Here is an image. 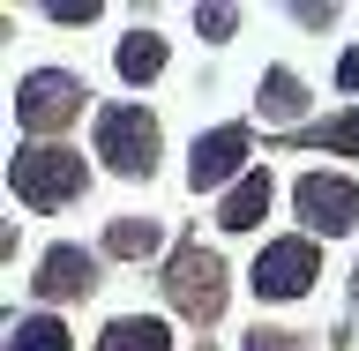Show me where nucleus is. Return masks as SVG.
I'll return each instance as SVG.
<instances>
[{
  "label": "nucleus",
  "instance_id": "f257e3e1",
  "mask_svg": "<svg viewBox=\"0 0 359 351\" xmlns=\"http://www.w3.org/2000/svg\"><path fill=\"white\" fill-rule=\"evenodd\" d=\"M8 187L30 209H60L67 195H83V157L75 150H15L8 157Z\"/></svg>",
  "mask_w": 359,
  "mask_h": 351
},
{
  "label": "nucleus",
  "instance_id": "f03ea898",
  "mask_svg": "<svg viewBox=\"0 0 359 351\" xmlns=\"http://www.w3.org/2000/svg\"><path fill=\"white\" fill-rule=\"evenodd\" d=\"M165 291H172V307L187 314V322H217L224 314V262L210 254V247H180L172 254V277H165Z\"/></svg>",
  "mask_w": 359,
  "mask_h": 351
},
{
  "label": "nucleus",
  "instance_id": "7ed1b4c3",
  "mask_svg": "<svg viewBox=\"0 0 359 351\" xmlns=\"http://www.w3.org/2000/svg\"><path fill=\"white\" fill-rule=\"evenodd\" d=\"M97 157H105L112 172H150L157 120L142 105H105V112H97Z\"/></svg>",
  "mask_w": 359,
  "mask_h": 351
},
{
  "label": "nucleus",
  "instance_id": "20e7f679",
  "mask_svg": "<svg viewBox=\"0 0 359 351\" xmlns=\"http://www.w3.org/2000/svg\"><path fill=\"white\" fill-rule=\"evenodd\" d=\"M75 112H83V83H75V75H53V67H45V75H22V83H15V120L30 135L67 128Z\"/></svg>",
  "mask_w": 359,
  "mask_h": 351
},
{
  "label": "nucleus",
  "instance_id": "39448f33",
  "mask_svg": "<svg viewBox=\"0 0 359 351\" xmlns=\"http://www.w3.org/2000/svg\"><path fill=\"white\" fill-rule=\"evenodd\" d=\"M314 277H322L314 240H277V247H262V262H255V291H262V299H299Z\"/></svg>",
  "mask_w": 359,
  "mask_h": 351
},
{
  "label": "nucleus",
  "instance_id": "423d86ee",
  "mask_svg": "<svg viewBox=\"0 0 359 351\" xmlns=\"http://www.w3.org/2000/svg\"><path fill=\"white\" fill-rule=\"evenodd\" d=\"M292 202H299V217H307L314 232H352L359 224V187L337 179V172H307L292 187Z\"/></svg>",
  "mask_w": 359,
  "mask_h": 351
},
{
  "label": "nucleus",
  "instance_id": "0eeeda50",
  "mask_svg": "<svg viewBox=\"0 0 359 351\" xmlns=\"http://www.w3.org/2000/svg\"><path fill=\"white\" fill-rule=\"evenodd\" d=\"M247 165V128H217L195 142V165H187V179L195 187H224V179Z\"/></svg>",
  "mask_w": 359,
  "mask_h": 351
},
{
  "label": "nucleus",
  "instance_id": "6e6552de",
  "mask_svg": "<svg viewBox=\"0 0 359 351\" xmlns=\"http://www.w3.org/2000/svg\"><path fill=\"white\" fill-rule=\"evenodd\" d=\"M90 284H97V269H90L83 247H53L38 262V291L45 299H75V291H90Z\"/></svg>",
  "mask_w": 359,
  "mask_h": 351
},
{
  "label": "nucleus",
  "instance_id": "1a4fd4ad",
  "mask_svg": "<svg viewBox=\"0 0 359 351\" xmlns=\"http://www.w3.org/2000/svg\"><path fill=\"white\" fill-rule=\"evenodd\" d=\"M269 217V172H247L232 195H224V209H217V224L224 232H255V224Z\"/></svg>",
  "mask_w": 359,
  "mask_h": 351
},
{
  "label": "nucleus",
  "instance_id": "9d476101",
  "mask_svg": "<svg viewBox=\"0 0 359 351\" xmlns=\"http://www.w3.org/2000/svg\"><path fill=\"white\" fill-rule=\"evenodd\" d=\"M97 351H172V329L150 322V314H128V322H112V329L97 336Z\"/></svg>",
  "mask_w": 359,
  "mask_h": 351
},
{
  "label": "nucleus",
  "instance_id": "9b49d317",
  "mask_svg": "<svg viewBox=\"0 0 359 351\" xmlns=\"http://www.w3.org/2000/svg\"><path fill=\"white\" fill-rule=\"evenodd\" d=\"M299 112H307L299 75H292V67H269V75H262V120H277V128H285V120H299Z\"/></svg>",
  "mask_w": 359,
  "mask_h": 351
},
{
  "label": "nucleus",
  "instance_id": "f8f14e48",
  "mask_svg": "<svg viewBox=\"0 0 359 351\" xmlns=\"http://www.w3.org/2000/svg\"><path fill=\"white\" fill-rule=\"evenodd\" d=\"M157 67H165V38H150V30L120 38V75H128V83H150Z\"/></svg>",
  "mask_w": 359,
  "mask_h": 351
},
{
  "label": "nucleus",
  "instance_id": "ddd939ff",
  "mask_svg": "<svg viewBox=\"0 0 359 351\" xmlns=\"http://www.w3.org/2000/svg\"><path fill=\"white\" fill-rule=\"evenodd\" d=\"M8 351H67V329L53 322V314H30V322L8 329Z\"/></svg>",
  "mask_w": 359,
  "mask_h": 351
},
{
  "label": "nucleus",
  "instance_id": "4468645a",
  "mask_svg": "<svg viewBox=\"0 0 359 351\" xmlns=\"http://www.w3.org/2000/svg\"><path fill=\"white\" fill-rule=\"evenodd\" d=\"M105 247H112V254H150V247H157V224L150 217H120L105 232Z\"/></svg>",
  "mask_w": 359,
  "mask_h": 351
},
{
  "label": "nucleus",
  "instance_id": "2eb2a0df",
  "mask_svg": "<svg viewBox=\"0 0 359 351\" xmlns=\"http://www.w3.org/2000/svg\"><path fill=\"white\" fill-rule=\"evenodd\" d=\"M322 142H330L337 157H359V112H344V120H330V128H322Z\"/></svg>",
  "mask_w": 359,
  "mask_h": 351
},
{
  "label": "nucleus",
  "instance_id": "dca6fc26",
  "mask_svg": "<svg viewBox=\"0 0 359 351\" xmlns=\"http://www.w3.org/2000/svg\"><path fill=\"white\" fill-rule=\"evenodd\" d=\"M247 351H307V344L285 336V329H255V336H247Z\"/></svg>",
  "mask_w": 359,
  "mask_h": 351
},
{
  "label": "nucleus",
  "instance_id": "f3484780",
  "mask_svg": "<svg viewBox=\"0 0 359 351\" xmlns=\"http://www.w3.org/2000/svg\"><path fill=\"white\" fill-rule=\"evenodd\" d=\"M97 15V0H53V22H90Z\"/></svg>",
  "mask_w": 359,
  "mask_h": 351
},
{
  "label": "nucleus",
  "instance_id": "a211bd4d",
  "mask_svg": "<svg viewBox=\"0 0 359 351\" xmlns=\"http://www.w3.org/2000/svg\"><path fill=\"white\" fill-rule=\"evenodd\" d=\"M232 22H240V15H232V8H202V30H210V38H224Z\"/></svg>",
  "mask_w": 359,
  "mask_h": 351
},
{
  "label": "nucleus",
  "instance_id": "6ab92c4d",
  "mask_svg": "<svg viewBox=\"0 0 359 351\" xmlns=\"http://www.w3.org/2000/svg\"><path fill=\"white\" fill-rule=\"evenodd\" d=\"M337 83H344V90H359V45L344 53V60H337Z\"/></svg>",
  "mask_w": 359,
  "mask_h": 351
},
{
  "label": "nucleus",
  "instance_id": "aec40b11",
  "mask_svg": "<svg viewBox=\"0 0 359 351\" xmlns=\"http://www.w3.org/2000/svg\"><path fill=\"white\" fill-rule=\"evenodd\" d=\"M202 351H210V344H202Z\"/></svg>",
  "mask_w": 359,
  "mask_h": 351
}]
</instances>
